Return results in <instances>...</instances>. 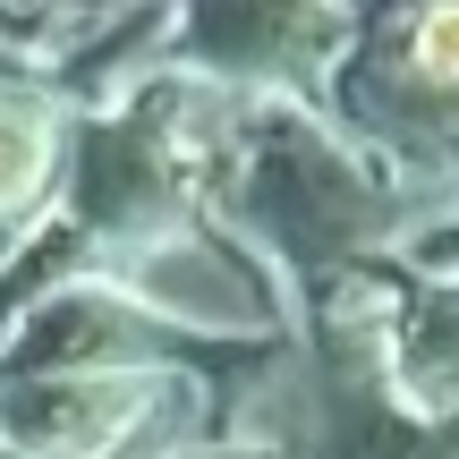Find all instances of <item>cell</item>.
I'll return each instance as SVG.
<instances>
[{"label": "cell", "mask_w": 459, "mask_h": 459, "mask_svg": "<svg viewBox=\"0 0 459 459\" xmlns=\"http://www.w3.org/2000/svg\"><path fill=\"white\" fill-rule=\"evenodd\" d=\"M43 162H51V128L17 102H0V204L34 196L43 187Z\"/></svg>", "instance_id": "cell-1"}, {"label": "cell", "mask_w": 459, "mask_h": 459, "mask_svg": "<svg viewBox=\"0 0 459 459\" xmlns=\"http://www.w3.org/2000/svg\"><path fill=\"white\" fill-rule=\"evenodd\" d=\"M409 60L426 68L434 85H459V0H451V9H426V17H417Z\"/></svg>", "instance_id": "cell-2"}]
</instances>
